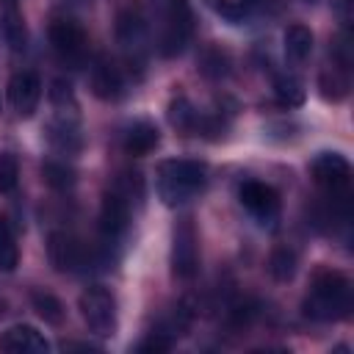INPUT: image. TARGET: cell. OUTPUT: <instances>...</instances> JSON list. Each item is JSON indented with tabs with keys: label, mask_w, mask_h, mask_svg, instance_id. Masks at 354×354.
I'll return each instance as SVG.
<instances>
[{
	"label": "cell",
	"mask_w": 354,
	"mask_h": 354,
	"mask_svg": "<svg viewBox=\"0 0 354 354\" xmlns=\"http://www.w3.org/2000/svg\"><path fill=\"white\" fill-rule=\"evenodd\" d=\"M351 307H354V293H351L348 277L332 268L315 271L301 304L304 315L313 321H340V318H348Z\"/></svg>",
	"instance_id": "1"
},
{
	"label": "cell",
	"mask_w": 354,
	"mask_h": 354,
	"mask_svg": "<svg viewBox=\"0 0 354 354\" xmlns=\"http://www.w3.org/2000/svg\"><path fill=\"white\" fill-rule=\"evenodd\" d=\"M133 199H141V177L124 171L113 180V185L105 191L100 205V232L105 243H116L127 232L133 216Z\"/></svg>",
	"instance_id": "2"
},
{
	"label": "cell",
	"mask_w": 354,
	"mask_h": 354,
	"mask_svg": "<svg viewBox=\"0 0 354 354\" xmlns=\"http://www.w3.org/2000/svg\"><path fill=\"white\" fill-rule=\"evenodd\" d=\"M205 174H207L205 163L199 160H188V158L163 160L158 166V194L169 207L183 205L205 188V180H207Z\"/></svg>",
	"instance_id": "3"
},
{
	"label": "cell",
	"mask_w": 354,
	"mask_h": 354,
	"mask_svg": "<svg viewBox=\"0 0 354 354\" xmlns=\"http://www.w3.org/2000/svg\"><path fill=\"white\" fill-rule=\"evenodd\" d=\"M194 33V11L188 0H166L163 11V30H160V53L174 58L185 50Z\"/></svg>",
	"instance_id": "4"
},
{
	"label": "cell",
	"mask_w": 354,
	"mask_h": 354,
	"mask_svg": "<svg viewBox=\"0 0 354 354\" xmlns=\"http://www.w3.org/2000/svg\"><path fill=\"white\" fill-rule=\"evenodd\" d=\"M310 174L315 185L324 191V196L343 199L351 188V163L340 152H321L310 163Z\"/></svg>",
	"instance_id": "5"
},
{
	"label": "cell",
	"mask_w": 354,
	"mask_h": 354,
	"mask_svg": "<svg viewBox=\"0 0 354 354\" xmlns=\"http://www.w3.org/2000/svg\"><path fill=\"white\" fill-rule=\"evenodd\" d=\"M77 307H80V315H83L86 326L94 335L108 337V335L116 332V299L108 288H100V285L86 288L80 293Z\"/></svg>",
	"instance_id": "6"
},
{
	"label": "cell",
	"mask_w": 354,
	"mask_h": 354,
	"mask_svg": "<svg viewBox=\"0 0 354 354\" xmlns=\"http://www.w3.org/2000/svg\"><path fill=\"white\" fill-rule=\"evenodd\" d=\"M196 271H199V238L191 218H183L171 232V274L188 282L196 277Z\"/></svg>",
	"instance_id": "7"
},
{
	"label": "cell",
	"mask_w": 354,
	"mask_h": 354,
	"mask_svg": "<svg viewBox=\"0 0 354 354\" xmlns=\"http://www.w3.org/2000/svg\"><path fill=\"white\" fill-rule=\"evenodd\" d=\"M238 199L246 207V213L263 224V227H274L279 218V194L260 180H243L238 185Z\"/></svg>",
	"instance_id": "8"
},
{
	"label": "cell",
	"mask_w": 354,
	"mask_h": 354,
	"mask_svg": "<svg viewBox=\"0 0 354 354\" xmlns=\"http://www.w3.org/2000/svg\"><path fill=\"white\" fill-rule=\"evenodd\" d=\"M47 257L55 271H83L91 260L88 249L72 235V232H50L47 238Z\"/></svg>",
	"instance_id": "9"
},
{
	"label": "cell",
	"mask_w": 354,
	"mask_h": 354,
	"mask_svg": "<svg viewBox=\"0 0 354 354\" xmlns=\"http://www.w3.org/2000/svg\"><path fill=\"white\" fill-rule=\"evenodd\" d=\"M147 30H149L147 14L138 6H127L119 14V19H116V41L124 47L130 61L141 64V55H144V47H147Z\"/></svg>",
	"instance_id": "10"
},
{
	"label": "cell",
	"mask_w": 354,
	"mask_h": 354,
	"mask_svg": "<svg viewBox=\"0 0 354 354\" xmlns=\"http://www.w3.org/2000/svg\"><path fill=\"white\" fill-rule=\"evenodd\" d=\"M50 44H53V50L58 53L61 61L77 64V61L86 58L88 36H86V30H83L75 19L58 17V19H53V25H50Z\"/></svg>",
	"instance_id": "11"
},
{
	"label": "cell",
	"mask_w": 354,
	"mask_h": 354,
	"mask_svg": "<svg viewBox=\"0 0 354 354\" xmlns=\"http://www.w3.org/2000/svg\"><path fill=\"white\" fill-rule=\"evenodd\" d=\"M41 100V80L36 72L22 69L8 80V102L17 111V116H33V111L39 108Z\"/></svg>",
	"instance_id": "12"
},
{
	"label": "cell",
	"mask_w": 354,
	"mask_h": 354,
	"mask_svg": "<svg viewBox=\"0 0 354 354\" xmlns=\"http://www.w3.org/2000/svg\"><path fill=\"white\" fill-rule=\"evenodd\" d=\"M0 351H6V354H47L50 343L36 326L17 324L0 335Z\"/></svg>",
	"instance_id": "13"
},
{
	"label": "cell",
	"mask_w": 354,
	"mask_h": 354,
	"mask_svg": "<svg viewBox=\"0 0 354 354\" xmlns=\"http://www.w3.org/2000/svg\"><path fill=\"white\" fill-rule=\"evenodd\" d=\"M91 91H94V97H100L105 102H116L124 94L122 72L108 55H100L91 66Z\"/></svg>",
	"instance_id": "14"
},
{
	"label": "cell",
	"mask_w": 354,
	"mask_h": 354,
	"mask_svg": "<svg viewBox=\"0 0 354 354\" xmlns=\"http://www.w3.org/2000/svg\"><path fill=\"white\" fill-rule=\"evenodd\" d=\"M47 138L58 152H66V155L77 152L83 144V136L77 127V111H58V119L50 122L47 127Z\"/></svg>",
	"instance_id": "15"
},
{
	"label": "cell",
	"mask_w": 354,
	"mask_h": 354,
	"mask_svg": "<svg viewBox=\"0 0 354 354\" xmlns=\"http://www.w3.org/2000/svg\"><path fill=\"white\" fill-rule=\"evenodd\" d=\"M158 141H160L158 127H155L152 122H147V119H138V122H133V124L124 130L122 147H124L127 155L141 158V155H149V152L158 147Z\"/></svg>",
	"instance_id": "16"
},
{
	"label": "cell",
	"mask_w": 354,
	"mask_h": 354,
	"mask_svg": "<svg viewBox=\"0 0 354 354\" xmlns=\"http://www.w3.org/2000/svg\"><path fill=\"white\" fill-rule=\"evenodd\" d=\"M318 88H321V97L329 100V102H340L348 97V88H351V69L348 66H340V64H326L318 75Z\"/></svg>",
	"instance_id": "17"
},
{
	"label": "cell",
	"mask_w": 354,
	"mask_h": 354,
	"mask_svg": "<svg viewBox=\"0 0 354 354\" xmlns=\"http://www.w3.org/2000/svg\"><path fill=\"white\" fill-rule=\"evenodd\" d=\"M313 53V30L307 25H290L285 30V55L290 64H304Z\"/></svg>",
	"instance_id": "18"
},
{
	"label": "cell",
	"mask_w": 354,
	"mask_h": 354,
	"mask_svg": "<svg viewBox=\"0 0 354 354\" xmlns=\"http://www.w3.org/2000/svg\"><path fill=\"white\" fill-rule=\"evenodd\" d=\"M296 252L290 246H277L268 257V274L277 279V282H290L296 277Z\"/></svg>",
	"instance_id": "19"
},
{
	"label": "cell",
	"mask_w": 354,
	"mask_h": 354,
	"mask_svg": "<svg viewBox=\"0 0 354 354\" xmlns=\"http://www.w3.org/2000/svg\"><path fill=\"white\" fill-rule=\"evenodd\" d=\"M30 301H33V310L39 313V318H44V324L58 326V324L64 321V315H66L61 299L53 296L50 290H33V293H30Z\"/></svg>",
	"instance_id": "20"
},
{
	"label": "cell",
	"mask_w": 354,
	"mask_h": 354,
	"mask_svg": "<svg viewBox=\"0 0 354 354\" xmlns=\"http://www.w3.org/2000/svg\"><path fill=\"white\" fill-rule=\"evenodd\" d=\"M274 94H277L279 105H288V108H296V105L304 102V86H301V80L293 77V75H282V77H277V83H274Z\"/></svg>",
	"instance_id": "21"
},
{
	"label": "cell",
	"mask_w": 354,
	"mask_h": 354,
	"mask_svg": "<svg viewBox=\"0 0 354 354\" xmlns=\"http://www.w3.org/2000/svg\"><path fill=\"white\" fill-rule=\"evenodd\" d=\"M17 263H19V249H17L14 232L8 221L0 216V271H14Z\"/></svg>",
	"instance_id": "22"
},
{
	"label": "cell",
	"mask_w": 354,
	"mask_h": 354,
	"mask_svg": "<svg viewBox=\"0 0 354 354\" xmlns=\"http://www.w3.org/2000/svg\"><path fill=\"white\" fill-rule=\"evenodd\" d=\"M169 122L177 127V130H196V122H199V113L191 108V102L185 97H177L171 105H169Z\"/></svg>",
	"instance_id": "23"
},
{
	"label": "cell",
	"mask_w": 354,
	"mask_h": 354,
	"mask_svg": "<svg viewBox=\"0 0 354 354\" xmlns=\"http://www.w3.org/2000/svg\"><path fill=\"white\" fill-rule=\"evenodd\" d=\"M41 177H44V183H47L50 188H55V191L72 188V183H75V171H72L64 160H47V163L41 166Z\"/></svg>",
	"instance_id": "24"
},
{
	"label": "cell",
	"mask_w": 354,
	"mask_h": 354,
	"mask_svg": "<svg viewBox=\"0 0 354 354\" xmlns=\"http://www.w3.org/2000/svg\"><path fill=\"white\" fill-rule=\"evenodd\" d=\"M202 66V75H207V77H224L227 72H230V58H227V53H221L218 47H207L205 53H202V61H199Z\"/></svg>",
	"instance_id": "25"
},
{
	"label": "cell",
	"mask_w": 354,
	"mask_h": 354,
	"mask_svg": "<svg viewBox=\"0 0 354 354\" xmlns=\"http://www.w3.org/2000/svg\"><path fill=\"white\" fill-rule=\"evenodd\" d=\"M6 39L14 50L25 47V28H22V17L17 11V6H8V14H6Z\"/></svg>",
	"instance_id": "26"
},
{
	"label": "cell",
	"mask_w": 354,
	"mask_h": 354,
	"mask_svg": "<svg viewBox=\"0 0 354 354\" xmlns=\"http://www.w3.org/2000/svg\"><path fill=\"white\" fill-rule=\"evenodd\" d=\"M19 177V163L11 152H0V194L11 191Z\"/></svg>",
	"instance_id": "27"
},
{
	"label": "cell",
	"mask_w": 354,
	"mask_h": 354,
	"mask_svg": "<svg viewBox=\"0 0 354 354\" xmlns=\"http://www.w3.org/2000/svg\"><path fill=\"white\" fill-rule=\"evenodd\" d=\"M171 348V335L169 332H152L149 337H144L141 343H138V351L141 354H160V351H169Z\"/></svg>",
	"instance_id": "28"
},
{
	"label": "cell",
	"mask_w": 354,
	"mask_h": 354,
	"mask_svg": "<svg viewBox=\"0 0 354 354\" xmlns=\"http://www.w3.org/2000/svg\"><path fill=\"white\" fill-rule=\"evenodd\" d=\"M210 6H213V11H218L221 17H227L230 22H238V19L246 14L243 6H235V3H230V0H210Z\"/></svg>",
	"instance_id": "29"
},
{
	"label": "cell",
	"mask_w": 354,
	"mask_h": 354,
	"mask_svg": "<svg viewBox=\"0 0 354 354\" xmlns=\"http://www.w3.org/2000/svg\"><path fill=\"white\" fill-rule=\"evenodd\" d=\"M337 14H340L343 28L348 30V25H351V0H337Z\"/></svg>",
	"instance_id": "30"
},
{
	"label": "cell",
	"mask_w": 354,
	"mask_h": 354,
	"mask_svg": "<svg viewBox=\"0 0 354 354\" xmlns=\"http://www.w3.org/2000/svg\"><path fill=\"white\" fill-rule=\"evenodd\" d=\"M260 3H266V0H241L243 8H249V6H260Z\"/></svg>",
	"instance_id": "31"
},
{
	"label": "cell",
	"mask_w": 354,
	"mask_h": 354,
	"mask_svg": "<svg viewBox=\"0 0 354 354\" xmlns=\"http://www.w3.org/2000/svg\"><path fill=\"white\" fill-rule=\"evenodd\" d=\"M3 3H6V6H14V3H17V0H3Z\"/></svg>",
	"instance_id": "32"
}]
</instances>
